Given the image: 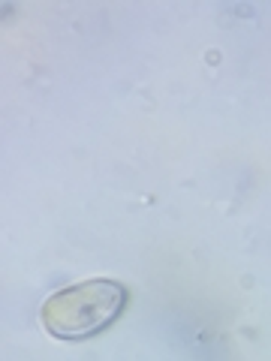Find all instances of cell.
Wrapping results in <instances>:
<instances>
[{
	"label": "cell",
	"instance_id": "cell-1",
	"mask_svg": "<svg viewBox=\"0 0 271 361\" xmlns=\"http://www.w3.org/2000/svg\"><path fill=\"white\" fill-rule=\"evenodd\" d=\"M130 292L112 277H90L64 286L40 307L42 329L58 341H88L121 319Z\"/></svg>",
	"mask_w": 271,
	"mask_h": 361
}]
</instances>
